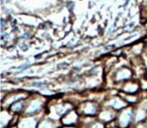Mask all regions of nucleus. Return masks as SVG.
Returning a JSON list of instances; mask_svg holds the SVG:
<instances>
[{"instance_id":"1","label":"nucleus","mask_w":147,"mask_h":128,"mask_svg":"<svg viewBox=\"0 0 147 128\" xmlns=\"http://www.w3.org/2000/svg\"><path fill=\"white\" fill-rule=\"evenodd\" d=\"M120 128H129L135 121V111L132 108H125L117 115L116 119Z\"/></svg>"},{"instance_id":"2","label":"nucleus","mask_w":147,"mask_h":128,"mask_svg":"<svg viewBox=\"0 0 147 128\" xmlns=\"http://www.w3.org/2000/svg\"><path fill=\"white\" fill-rule=\"evenodd\" d=\"M79 114H82L84 116H95L98 115L100 112L98 107V104L94 103V102H86V103L82 104L80 106V111H78Z\"/></svg>"},{"instance_id":"3","label":"nucleus","mask_w":147,"mask_h":128,"mask_svg":"<svg viewBox=\"0 0 147 128\" xmlns=\"http://www.w3.org/2000/svg\"><path fill=\"white\" fill-rule=\"evenodd\" d=\"M97 119L99 121L103 122V123L108 124L117 119V112L116 110L112 109L110 107L106 110H100V112L97 115Z\"/></svg>"},{"instance_id":"4","label":"nucleus","mask_w":147,"mask_h":128,"mask_svg":"<svg viewBox=\"0 0 147 128\" xmlns=\"http://www.w3.org/2000/svg\"><path fill=\"white\" fill-rule=\"evenodd\" d=\"M39 121L40 120L36 119V118L32 117V116L31 117L30 116H25V117L18 119L16 126L18 128H37Z\"/></svg>"},{"instance_id":"5","label":"nucleus","mask_w":147,"mask_h":128,"mask_svg":"<svg viewBox=\"0 0 147 128\" xmlns=\"http://www.w3.org/2000/svg\"><path fill=\"white\" fill-rule=\"evenodd\" d=\"M79 120H80V114H79V112L75 111V110H71V111H69V113H67L61 118V122L65 126H74V125H78Z\"/></svg>"},{"instance_id":"6","label":"nucleus","mask_w":147,"mask_h":128,"mask_svg":"<svg viewBox=\"0 0 147 128\" xmlns=\"http://www.w3.org/2000/svg\"><path fill=\"white\" fill-rule=\"evenodd\" d=\"M61 126V123L59 121L51 119L49 117L40 119L37 128H59Z\"/></svg>"},{"instance_id":"7","label":"nucleus","mask_w":147,"mask_h":128,"mask_svg":"<svg viewBox=\"0 0 147 128\" xmlns=\"http://www.w3.org/2000/svg\"><path fill=\"white\" fill-rule=\"evenodd\" d=\"M132 128H146V125H145L144 122H141V123H136L135 126H131Z\"/></svg>"},{"instance_id":"8","label":"nucleus","mask_w":147,"mask_h":128,"mask_svg":"<svg viewBox=\"0 0 147 128\" xmlns=\"http://www.w3.org/2000/svg\"><path fill=\"white\" fill-rule=\"evenodd\" d=\"M61 128H79V126L77 125H74V126H63Z\"/></svg>"},{"instance_id":"9","label":"nucleus","mask_w":147,"mask_h":128,"mask_svg":"<svg viewBox=\"0 0 147 128\" xmlns=\"http://www.w3.org/2000/svg\"><path fill=\"white\" fill-rule=\"evenodd\" d=\"M67 5H69V9L74 8V3H71V2H69V3H67Z\"/></svg>"},{"instance_id":"10","label":"nucleus","mask_w":147,"mask_h":128,"mask_svg":"<svg viewBox=\"0 0 147 128\" xmlns=\"http://www.w3.org/2000/svg\"><path fill=\"white\" fill-rule=\"evenodd\" d=\"M4 25H5V20H3L2 19V26H4Z\"/></svg>"},{"instance_id":"11","label":"nucleus","mask_w":147,"mask_h":128,"mask_svg":"<svg viewBox=\"0 0 147 128\" xmlns=\"http://www.w3.org/2000/svg\"><path fill=\"white\" fill-rule=\"evenodd\" d=\"M144 123H145V125H146V128H147V120H146V121L144 122Z\"/></svg>"}]
</instances>
